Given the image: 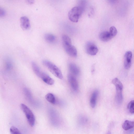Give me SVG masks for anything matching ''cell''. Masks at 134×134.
I'll return each mask as SVG.
<instances>
[{"label":"cell","mask_w":134,"mask_h":134,"mask_svg":"<svg viewBox=\"0 0 134 134\" xmlns=\"http://www.w3.org/2000/svg\"><path fill=\"white\" fill-rule=\"evenodd\" d=\"M68 81L71 88L74 91H76L78 89V84L77 81L74 76L71 74L68 76Z\"/></svg>","instance_id":"obj_7"},{"label":"cell","mask_w":134,"mask_h":134,"mask_svg":"<svg viewBox=\"0 0 134 134\" xmlns=\"http://www.w3.org/2000/svg\"><path fill=\"white\" fill-rule=\"evenodd\" d=\"M43 64L54 76L57 78L62 79L63 76L59 69L54 64L47 60H44Z\"/></svg>","instance_id":"obj_3"},{"label":"cell","mask_w":134,"mask_h":134,"mask_svg":"<svg viewBox=\"0 0 134 134\" xmlns=\"http://www.w3.org/2000/svg\"><path fill=\"white\" fill-rule=\"evenodd\" d=\"M132 53L130 51L126 52L124 56V66L127 69H129L131 65Z\"/></svg>","instance_id":"obj_6"},{"label":"cell","mask_w":134,"mask_h":134,"mask_svg":"<svg viewBox=\"0 0 134 134\" xmlns=\"http://www.w3.org/2000/svg\"><path fill=\"white\" fill-rule=\"evenodd\" d=\"M116 92L115 97V100L117 103L120 104L121 103L123 100L122 90L116 89Z\"/></svg>","instance_id":"obj_15"},{"label":"cell","mask_w":134,"mask_h":134,"mask_svg":"<svg viewBox=\"0 0 134 134\" xmlns=\"http://www.w3.org/2000/svg\"><path fill=\"white\" fill-rule=\"evenodd\" d=\"M85 49L87 53L91 55H96L98 51L96 45L91 41H88L86 43L85 45Z\"/></svg>","instance_id":"obj_5"},{"label":"cell","mask_w":134,"mask_h":134,"mask_svg":"<svg viewBox=\"0 0 134 134\" xmlns=\"http://www.w3.org/2000/svg\"><path fill=\"white\" fill-rule=\"evenodd\" d=\"M10 130L11 134H21L19 130L14 126L11 127Z\"/></svg>","instance_id":"obj_22"},{"label":"cell","mask_w":134,"mask_h":134,"mask_svg":"<svg viewBox=\"0 0 134 134\" xmlns=\"http://www.w3.org/2000/svg\"><path fill=\"white\" fill-rule=\"evenodd\" d=\"M88 119L85 116H81L78 119V121L79 123L81 125H83L86 124L88 121Z\"/></svg>","instance_id":"obj_19"},{"label":"cell","mask_w":134,"mask_h":134,"mask_svg":"<svg viewBox=\"0 0 134 134\" xmlns=\"http://www.w3.org/2000/svg\"><path fill=\"white\" fill-rule=\"evenodd\" d=\"M109 32L113 38L116 35L117 32L116 28L113 26H111L110 27Z\"/></svg>","instance_id":"obj_21"},{"label":"cell","mask_w":134,"mask_h":134,"mask_svg":"<svg viewBox=\"0 0 134 134\" xmlns=\"http://www.w3.org/2000/svg\"><path fill=\"white\" fill-rule=\"evenodd\" d=\"M112 82L115 86L116 89H123L122 84L118 79L117 78H114L112 80Z\"/></svg>","instance_id":"obj_18"},{"label":"cell","mask_w":134,"mask_h":134,"mask_svg":"<svg viewBox=\"0 0 134 134\" xmlns=\"http://www.w3.org/2000/svg\"><path fill=\"white\" fill-rule=\"evenodd\" d=\"M69 67L70 72L73 74L75 76L79 75L80 73V70L75 64L70 63L69 65Z\"/></svg>","instance_id":"obj_12"},{"label":"cell","mask_w":134,"mask_h":134,"mask_svg":"<svg viewBox=\"0 0 134 134\" xmlns=\"http://www.w3.org/2000/svg\"><path fill=\"white\" fill-rule=\"evenodd\" d=\"M107 134H110V132H107Z\"/></svg>","instance_id":"obj_25"},{"label":"cell","mask_w":134,"mask_h":134,"mask_svg":"<svg viewBox=\"0 0 134 134\" xmlns=\"http://www.w3.org/2000/svg\"><path fill=\"white\" fill-rule=\"evenodd\" d=\"M99 38L103 41L107 42L111 40L113 37L109 31H104L100 34Z\"/></svg>","instance_id":"obj_10"},{"label":"cell","mask_w":134,"mask_h":134,"mask_svg":"<svg viewBox=\"0 0 134 134\" xmlns=\"http://www.w3.org/2000/svg\"><path fill=\"white\" fill-rule=\"evenodd\" d=\"M81 3V5L74 7L69 12V18L72 22L76 23L78 21L80 17L84 10L85 2H82Z\"/></svg>","instance_id":"obj_1"},{"label":"cell","mask_w":134,"mask_h":134,"mask_svg":"<svg viewBox=\"0 0 134 134\" xmlns=\"http://www.w3.org/2000/svg\"><path fill=\"white\" fill-rule=\"evenodd\" d=\"M29 4H32L34 3V0H27L26 1Z\"/></svg>","instance_id":"obj_24"},{"label":"cell","mask_w":134,"mask_h":134,"mask_svg":"<svg viewBox=\"0 0 134 134\" xmlns=\"http://www.w3.org/2000/svg\"><path fill=\"white\" fill-rule=\"evenodd\" d=\"M66 53L72 57H76L77 54V49L74 46L71 45L64 48Z\"/></svg>","instance_id":"obj_8"},{"label":"cell","mask_w":134,"mask_h":134,"mask_svg":"<svg viewBox=\"0 0 134 134\" xmlns=\"http://www.w3.org/2000/svg\"><path fill=\"white\" fill-rule=\"evenodd\" d=\"M62 43L63 47L72 45L70 38L67 35H63L62 37Z\"/></svg>","instance_id":"obj_16"},{"label":"cell","mask_w":134,"mask_h":134,"mask_svg":"<svg viewBox=\"0 0 134 134\" xmlns=\"http://www.w3.org/2000/svg\"><path fill=\"white\" fill-rule=\"evenodd\" d=\"M134 127V121L126 120L122 125L123 129L126 130L130 129Z\"/></svg>","instance_id":"obj_13"},{"label":"cell","mask_w":134,"mask_h":134,"mask_svg":"<svg viewBox=\"0 0 134 134\" xmlns=\"http://www.w3.org/2000/svg\"><path fill=\"white\" fill-rule=\"evenodd\" d=\"M98 94V91L97 90H95L91 95L90 100V104L92 108H94L96 105Z\"/></svg>","instance_id":"obj_11"},{"label":"cell","mask_w":134,"mask_h":134,"mask_svg":"<svg viewBox=\"0 0 134 134\" xmlns=\"http://www.w3.org/2000/svg\"><path fill=\"white\" fill-rule=\"evenodd\" d=\"M45 98L48 102L52 104H54L56 103L55 97L54 95L52 93L47 94L45 96Z\"/></svg>","instance_id":"obj_17"},{"label":"cell","mask_w":134,"mask_h":134,"mask_svg":"<svg viewBox=\"0 0 134 134\" xmlns=\"http://www.w3.org/2000/svg\"><path fill=\"white\" fill-rule=\"evenodd\" d=\"M44 38L46 41L50 43H53L55 42L56 38L55 36L51 34L47 33L44 35Z\"/></svg>","instance_id":"obj_14"},{"label":"cell","mask_w":134,"mask_h":134,"mask_svg":"<svg viewBox=\"0 0 134 134\" xmlns=\"http://www.w3.org/2000/svg\"><path fill=\"white\" fill-rule=\"evenodd\" d=\"M20 25L23 29H28L30 27V23L28 18L25 16H21L20 19Z\"/></svg>","instance_id":"obj_9"},{"label":"cell","mask_w":134,"mask_h":134,"mask_svg":"<svg viewBox=\"0 0 134 134\" xmlns=\"http://www.w3.org/2000/svg\"><path fill=\"white\" fill-rule=\"evenodd\" d=\"M6 14V12L4 9L2 8H0V16L3 17L5 16Z\"/></svg>","instance_id":"obj_23"},{"label":"cell","mask_w":134,"mask_h":134,"mask_svg":"<svg viewBox=\"0 0 134 134\" xmlns=\"http://www.w3.org/2000/svg\"><path fill=\"white\" fill-rule=\"evenodd\" d=\"M127 108L130 113L134 114V100H132L129 103Z\"/></svg>","instance_id":"obj_20"},{"label":"cell","mask_w":134,"mask_h":134,"mask_svg":"<svg viewBox=\"0 0 134 134\" xmlns=\"http://www.w3.org/2000/svg\"><path fill=\"white\" fill-rule=\"evenodd\" d=\"M20 107L25 115L29 125L31 126H33L35 123V118L32 111L27 106L24 104H21Z\"/></svg>","instance_id":"obj_4"},{"label":"cell","mask_w":134,"mask_h":134,"mask_svg":"<svg viewBox=\"0 0 134 134\" xmlns=\"http://www.w3.org/2000/svg\"><path fill=\"white\" fill-rule=\"evenodd\" d=\"M32 66L35 74L45 83L49 85H52L54 84V80L48 75L42 71L35 62L32 63Z\"/></svg>","instance_id":"obj_2"}]
</instances>
